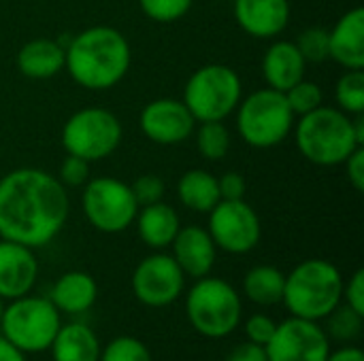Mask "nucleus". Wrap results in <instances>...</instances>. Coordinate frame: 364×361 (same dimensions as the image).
Here are the masks:
<instances>
[{"instance_id":"obj_1","label":"nucleus","mask_w":364,"mask_h":361,"mask_svg":"<svg viewBox=\"0 0 364 361\" xmlns=\"http://www.w3.org/2000/svg\"><path fill=\"white\" fill-rule=\"evenodd\" d=\"M68 189L43 168H15L0 179V238L41 249L66 226Z\"/></svg>"},{"instance_id":"obj_2","label":"nucleus","mask_w":364,"mask_h":361,"mask_svg":"<svg viewBox=\"0 0 364 361\" xmlns=\"http://www.w3.org/2000/svg\"><path fill=\"white\" fill-rule=\"evenodd\" d=\"M130 64V43L111 26L85 28L64 47V70L79 87L90 91H107L119 85Z\"/></svg>"},{"instance_id":"obj_3","label":"nucleus","mask_w":364,"mask_h":361,"mask_svg":"<svg viewBox=\"0 0 364 361\" xmlns=\"http://www.w3.org/2000/svg\"><path fill=\"white\" fill-rule=\"evenodd\" d=\"M292 132L301 155L322 168L341 166L352 151L364 147L356 138L352 115L337 106L322 104L316 111L296 117Z\"/></svg>"},{"instance_id":"obj_4","label":"nucleus","mask_w":364,"mask_h":361,"mask_svg":"<svg viewBox=\"0 0 364 361\" xmlns=\"http://www.w3.org/2000/svg\"><path fill=\"white\" fill-rule=\"evenodd\" d=\"M343 283V274L333 262L311 257L286 274L282 302L292 317L324 321L341 304Z\"/></svg>"},{"instance_id":"obj_5","label":"nucleus","mask_w":364,"mask_h":361,"mask_svg":"<svg viewBox=\"0 0 364 361\" xmlns=\"http://www.w3.org/2000/svg\"><path fill=\"white\" fill-rule=\"evenodd\" d=\"M186 317L205 338L220 340L241 326L243 302L239 291L220 277H203L186 296Z\"/></svg>"},{"instance_id":"obj_6","label":"nucleus","mask_w":364,"mask_h":361,"mask_svg":"<svg viewBox=\"0 0 364 361\" xmlns=\"http://www.w3.org/2000/svg\"><path fill=\"white\" fill-rule=\"evenodd\" d=\"M235 113L239 138L254 149H273L282 145L292 134L296 121L286 96L271 87L256 89L241 98Z\"/></svg>"},{"instance_id":"obj_7","label":"nucleus","mask_w":364,"mask_h":361,"mask_svg":"<svg viewBox=\"0 0 364 361\" xmlns=\"http://www.w3.org/2000/svg\"><path fill=\"white\" fill-rule=\"evenodd\" d=\"M243 98L239 72L228 64H205L194 70L183 87V104L196 119L224 121L230 117Z\"/></svg>"},{"instance_id":"obj_8","label":"nucleus","mask_w":364,"mask_h":361,"mask_svg":"<svg viewBox=\"0 0 364 361\" xmlns=\"http://www.w3.org/2000/svg\"><path fill=\"white\" fill-rule=\"evenodd\" d=\"M62 326V317L49 298L21 296L4 306L0 334L26 355L47 351Z\"/></svg>"},{"instance_id":"obj_9","label":"nucleus","mask_w":364,"mask_h":361,"mask_svg":"<svg viewBox=\"0 0 364 361\" xmlns=\"http://www.w3.org/2000/svg\"><path fill=\"white\" fill-rule=\"evenodd\" d=\"M124 128L115 113L100 106L75 111L62 126V147L68 155L87 160L90 164L107 160L122 145Z\"/></svg>"},{"instance_id":"obj_10","label":"nucleus","mask_w":364,"mask_h":361,"mask_svg":"<svg viewBox=\"0 0 364 361\" xmlns=\"http://www.w3.org/2000/svg\"><path fill=\"white\" fill-rule=\"evenodd\" d=\"M81 211L87 223L102 234H119L134 223L139 204L128 183L115 177H96L83 185Z\"/></svg>"},{"instance_id":"obj_11","label":"nucleus","mask_w":364,"mask_h":361,"mask_svg":"<svg viewBox=\"0 0 364 361\" xmlns=\"http://www.w3.org/2000/svg\"><path fill=\"white\" fill-rule=\"evenodd\" d=\"M207 232L218 249L230 255L254 251L262 238V221L252 204L243 200H220L209 213Z\"/></svg>"},{"instance_id":"obj_12","label":"nucleus","mask_w":364,"mask_h":361,"mask_svg":"<svg viewBox=\"0 0 364 361\" xmlns=\"http://www.w3.org/2000/svg\"><path fill=\"white\" fill-rule=\"evenodd\" d=\"M132 294L149 309H166L175 304L186 289V274L168 253H151L143 257L132 272Z\"/></svg>"},{"instance_id":"obj_13","label":"nucleus","mask_w":364,"mask_h":361,"mask_svg":"<svg viewBox=\"0 0 364 361\" xmlns=\"http://www.w3.org/2000/svg\"><path fill=\"white\" fill-rule=\"evenodd\" d=\"M264 349L269 361H326L331 338L320 321L290 317L277 323L275 334Z\"/></svg>"},{"instance_id":"obj_14","label":"nucleus","mask_w":364,"mask_h":361,"mask_svg":"<svg viewBox=\"0 0 364 361\" xmlns=\"http://www.w3.org/2000/svg\"><path fill=\"white\" fill-rule=\"evenodd\" d=\"M139 126L147 140L162 147H173L192 138L196 119L192 117L183 100L156 98L143 106Z\"/></svg>"},{"instance_id":"obj_15","label":"nucleus","mask_w":364,"mask_h":361,"mask_svg":"<svg viewBox=\"0 0 364 361\" xmlns=\"http://www.w3.org/2000/svg\"><path fill=\"white\" fill-rule=\"evenodd\" d=\"M38 279L34 249L0 238V298L15 300L28 296Z\"/></svg>"},{"instance_id":"obj_16","label":"nucleus","mask_w":364,"mask_h":361,"mask_svg":"<svg viewBox=\"0 0 364 361\" xmlns=\"http://www.w3.org/2000/svg\"><path fill=\"white\" fill-rule=\"evenodd\" d=\"M171 247H173L171 255L186 277H192L196 281L211 274L218 260V247L211 234L207 232V228L200 226L181 228L175 240L171 243Z\"/></svg>"},{"instance_id":"obj_17","label":"nucleus","mask_w":364,"mask_h":361,"mask_svg":"<svg viewBox=\"0 0 364 361\" xmlns=\"http://www.w3.org/2000/svg\"><path fill=\"white\" fill-rule=\"evenodd\" d=\"M239 28L252 38H275L290 21L288 0H235L232 6Z\"/></svg>"},{"instance_id":"obj_18","label":"nucleus","mask_w":364,"mask_h":361,"mask_svg":"<svg viewBox=\"0 0 364 361\" xmlns=\"http://www.w3.org/2000/svg\"><path fill=\"white\" fill-rule=\"evenodd\" d=\"M328 57L346 70L364 68V9L354 6L343 13L328 30Z\"/></svg>"},{"instance_id":"obj_19","label":"nucleus","mask_w":364,"mask_h":361,"mask_svg":"<svg viewBox=\"0 0 364 361\" xmlns=\"http://www.w3.org/2000/svg\"><path fill=\"white\" fill-rule=\"evenodd\" d=\"M260 70L267 81V87L284 94L301 79H305L307 62L301 55L294 40H275L264 51Z\"/></svg>"},{"instance_id":"obj_20","label":"nucleus","mask_w":364,"mask_h":361,"mask_svg":"<svg viewBox=\"0 0 364 361\" xmlns=\"http://www.w3.org/2000/svg\"><path fill=\"white\" fill-rule=\"evenodd\" d=\"M98 298V285L92 274L83 270H70L64 272L51 287L49 300L62 315H83L87 313Z\"/></svg>"},{"instance_id":"obj_21","label":"nucleus","mask_w":364,"mask_h":361,"mask_svg":"<svg viewBox=\"0 0 364 361\" xmlns=\"http://www.w3.org/2000/svg\"><path fill=\"white\" fill-rule=\"evenodd\" d=\"M17 70L34 81H45L64 70V45L53 38H32L15 57Z\"/></svg>"},{"instance_id":"obj_22","label":"nucleus","mask_w":364,"mask_h":361,"mask_svg":"<svg viewBox=\"0 0 364 361\" xmlns=\"http://www.w3.org/2000/svg\"><path fill=\"white\" fill-rule=\"evenodd\" d=\"M134 226L139 232V238L151 247V249H166L175 240L177 232L181 230V219L179 213L166 204V202H154L147 206H141Z\"/></svg>"},{"instance_id":"obj_23","label":"nucleus","mask_w":364,"mask_h":361,"mask_svg":"<svg viewBox=\"0 0 364 361\" xmlns=\"http://www.w3.org/2000/svg\"><path fill=\"white\" fill-rule=\"evenodd\" d=\"M100 349L102 347L94 330L79 321L60 326L49 347L53 361H98Z\"/></svg>"},{"instance_id":"obj_24","label":"nucleus","mask_w":364,"mask_h":361,"mask_svg":"<svg viewBox=\"0 0 364 361\" xmlns=\"http://www.w3.org/2000/svg\"><path fill=\"white\" fill-rule=\"evenodd\" d=\"M177 198L188 211L209 213L222 200L218 177L205 168L186 170L177 181Z\"/></svg>"},{"instance_id":"obj_25","label":"nucleus","mask_w":364,"mask_h":361,"mask_svg":"<svg viewBox=\"0 0 364 361\" xmlns=\"http://www.w3.org/2000/svg\"><path fill=\"white\" fill-rule=\"evenodd\" d=\"M286 274L269 264L254 266L243 277V294L258 306H275L284 298Z\"/></svg>"},{"instance_id":"obj_26","label":"nucleus","mask_w":364,"mask_h":361,"mask_svg":"<svg viewBox=\"0 0 364 361\" xmlns=\"http://www.w3.org/2000/svg\"><path fill=\"white\" fill-rule=\"evenodd\" d=\"M194 136H196V149L203 160L220 162L228 155L230 130L224 126V121H203L198 123V128H194Z\"/></svg>"},{"instance_id":"obj_27","label":"nucleus","mask_w":364,"mask_h":361,"mask_svg":"<svg viewBox=\"0 0 364 361\" xmlns=\"http://www.w3.org/2000/svg\"><path fill=\"white\" fill-rule=\"evenodd\" d=\"M337 109L348 115H364V70H346L335 85Z\"/></svg>"},{"instance_id":"obj_28","label":"nucleus","mask_w":364,"mask_h":361,"mask_svg":"<svg viewBox=\"0 0 364 361\" xmlns=\"http://www.w3.org/2000/svg\"><path fill=\"white\" fill-rule=\"evenodd\" d=\"M363 315H358L356 311H352L348 304H339L324 321H326V336L331 340H339V343H354L360 332H363Z\"/></svg>"},{"instance_id":"obj_29","label":"nucleus","mask_w":364,"mask_h":361,"mask_svg":"<svg viewBox=\"0 0 364 361\" xmlns=\"http://www.w3.org/2000/svg\"><path fill=\"white\" fill-rule=\"evenodd\" d=\"M98 361H154L147 345L134 336H117L100 349Z\"/></svg>"},{"instance_id":"obj_30","label":"nucleus","mask_w":364,"mask_h":361,"mask_svg":"<svg viewBox=\"0 0 364 361\" xmlns=\"http://www.w3.org/2000/svg\"><path fill=\"white\" fill-rule=\"evenodd\" d=\"M284 96H286V100H288V104L296 117L307 115V113H311L324 104L322 87L316 81H307V79H301L296 85H292L288 91H284Z\"/></svg>"},{"instance_id":"obj_31","label":"nucleus","mask_w":364,"mask_h":361,"mask_svg":"<svg viewBox=\"0 0 364 361\" xmlns=\"http://www.w3.org/2000/svg\"><path fill=\"white\" fill-rule=\"evenodd\" d=\"M194 0H139L143 15L156 23H175L183 19Z\"/></svg>"},{"instance_id":"obj_32","label":"nucleus","mask_w":364,"mask_h":361,"mask_svg":"<svg viewBox=\"0 0 364 361\" xmlns=\"http://www.w3.org/2000/svg\"><path fill=\"white\" fill-rule=\"evenodd\" d=\"M301 55L307 64H320L328 60V30L324 28H307L294 40Z\"/></svg>"},{"instance_id":"obj_33","label":"nucleus","mask_w":364,"mask_h":361,"mask_svg":"<svg viewBox=\"0 0 364 361\" xmlns=\"http://www.w3.org/2000/svg\"><path fill=\"white\" fill-rule=\"evenodd\" d=\"M90 162L77 155H68L62 160L60 164V172L58 179L66 189H75V187H83L90 181Z\"/></svg>"},{"instance_id":"obj_34","label":"nucleus","mask_w":364,"mask_h":361,"mask_svg":"<svg viewBox=\"0 0 364 361\" xmlns=\"http://www.w3.org/2000/svg\"><path fill=\"white\" fill-rule=\"evenodd\" d=\"M132 196L141 206H147V204H154V202H160L164 198V181L158 177V174H141L132 185Z\"/></svg>"},{"instance_id":"obj_35","label":"nucleus","mask_w":364,"mask_h":361,"mask_svg":"<svg viewBox=\"0 0 364 361\" xmlns=\"http://www.w3.org/2000/svg\"><path fill=\"white\" fill-rule=\"evenodd\" d=\"M275 328L277 323L269 317V315H252L247 321H245V334H247V340L254 343V345H260V347H267L269 340L273 338L275 334Z\"/></svg>"},{"instance_id":"obj_36","label":"nucleus","mask_w":364,"mask_h":361,"mask_svg":"<svg viewBox=\"0 0 364 361\" xmlns=\"http://www.w3.org/2000/svg\"><path fill=\"white\" fill-rule=\"evenodd\" d=\"M352 311L364 317V270L358 268L348 283H343V300Z\"/></svg>"},{"instance_id":"obj_37","label":"nucleus","mask_w":364,"mask_h":361,"mask_svg":"<svg viewBox=\"0 0 364 361\" xmlns=\"http://www.w3.org/2000/svg\"><path fill=\"white\" fill-rule=\"evenodd\" d=\"M218 187H220V198L222 200H243L245 198V177L241 172H226L218 179Z\"/></svg>"},{"instance_id":"obj_38","label":"nucleus","mask_w":364,"mask_h":361,"mask_svg":"<svg viewBox=\"0 0 364 361\" xmlns=\"http://www.w3.org/2000/svg\"><path fill=\"white\" fill-rule=\"evenodd\" d=\"M341 166H346L348 183H350L356 191H363L364 189V147H358L356 151H352V155H350Z\"/></svg>"},{"instance_id":"obj_39","label":"nucleus","mask_w":364,"mask_h":361,"mask_svg":"<svg viewBox=\"0 0 364 361\" xmlns=\"http://www.w3.org/2000/svg\"><path fill=\"white\" fill-rule=\"evenodd\" d=\"M226 361H269L267 360V349L260 347V345H254V343H241L237 345L230 353Z\"/></svg>"},{"instance_id":"obj_40","label":"nucleus","mask_w":364,"mask_h":361,"mask_svg":"<svg viewBox=\"0 0 364 361\" xmlns=\"http://www.w3.org/2000/svg\"><path fill=\"white\" fill-rule=\"evenodd\" d=\"M326 361H364L363 349L354 347V345H346L337 351H331Z\"/></svg>"},{"instance_id":"obj_41","label":"nucleus","mask_w":364,"mask_h":361,"mask_svg":"<svg viewBox=\"0 0 364 361\" xmlns=\"http://www.w3.org/2000/svg\"><path fill=\"white\" fill-rule=\"evenodd\" d=\"M0 361H28L26 353L19 351L13 343H9L2 334H0Z\"/></svg>"},{"instance_id":"obj_42","label":"nucleus","mask_w":364,"mask_h":361,"mask_svg":"<svg viewBox=\"0 0 364 361\" xmlns=\"http://www.w3.org/2000/svg\"><path fill=\"white\" fill-rule=\"evenodd\" d=\"M4 306H6V304H4V300L0 298V323H2V313H4Z\"/></svg>"}]
</instances>
